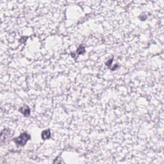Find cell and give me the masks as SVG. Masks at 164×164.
Instances as JSON below:
<instances>
[{
	"label": "cell",
	"instance_id": "1",
	"mask_svg": "<svg viewBox=\"0 0 164 164\" xmlns=\"http://www.w3.org/2000/svg\"><path fill=\"white\" fill-rule=\"evenodd\" d=\"M30 138H31V136L28 133H27L26 132H23L20 135V136L13 139V141L17 146H24L26 143L30 140Z\"/></svg>",
	"mask_w": 164,
	"mask_h": 164
},
{
	"label": "cell",
	"instance_id": "2",
	"mask_svg": "<svg viewBox=\"0 0 164 164\" xmlns=\"http://www.w3.org/2000/svg\"><path fill=\"white\" fill-rule=\"evenodd\" d=\"M19 111L24 116H29L30 114V109L28 106H23L19 109Z\"/></svg>",
	"mask_w": 164,
	"mask_h": 164
},
{
	"label": "cell",
	"instance_id": "3",
	"mask_svg": "<svg viewBox=\"0 0 164 164\" xmlns=\"http://www.w3.org/2000/svg\"><path fill=\"white\" fill-rule=\"evenodd\" d=\"M50 137L51 133L49 130H44V131H43L42 133V138L44 140L49 139Z\"/></svg>",
	"mask_w": 164,
	"mask_h": 164
},
{
	"label": "cell",
	"instance_id": "4",
	"mask_svg": "<svg viewBox=\"0 0 164 164\" xmlns=\"http://www.w3.org/2000/svg\"><path fill=\"white\" fill-rule=\"evenodd\" d=\"M84 52H85V47L84 46H81L80 47H79L78 49H77V53L78 54V55L83 53Z\"/></svg>",
	"mask_w": 164,
	"mask_h": 164
}]
</instances>
